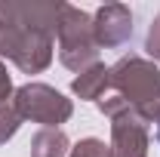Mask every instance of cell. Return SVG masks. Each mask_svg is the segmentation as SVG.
I'll use <instances>...</instances> for the list:
<instances>
[{
	"label": "cell",
	"mask_w": 160,
	"mask_h": 157,
	"mask_svg": "<svg viewBox=\"0 0 160 157\" xmlns=\"http://www.w3.org/2000/svg\"><path fill=\"white\" fill-rule=\"evenodd\" d=\"M157 139H160V129H157Z\"/></svg>",
	"instance_id": "cell-1"
}]
</instances>
